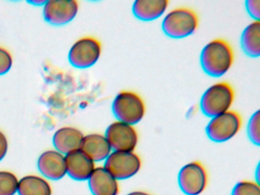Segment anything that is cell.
I'll return each instance as SVG.
<instances>
[{
    "mask_svg": "<svg viewBox=\"0 0 260 195\" xmlns=\"http://www.w3.org/2000/svg\"><path fill=\"white\" fill-rule=\"evenodd\" d=\"M234 60V50L225 40H212L201 52V67L203 71L211 77L224 76L231 70Z\"/></svg>",
    "mask_w": 260,
    "mask_h": 195,
    "instance_id": "1",
    "label": "cell"
},
{
    "mask_svg": "<svg viewBox=\"0 0 260 195\" xmlns=\"http://www.w3.org/2000/svg\"><path fill=\"white\" fill-rule=\"evenodd\" d=\"M199 24V16L194 10L179 7L166 14L162 21V30L169 38L182 39L193 35Z\"/></svg>",
    "mask_w": 260,
    "mask_h": 195,
    "instance_id": "2",
    "label": "cell"
},
{
    "mask_svg": "<svg viewBox=\"0 0 260 195\" xmlns=\"http://www.w3.org/2000/svg\"><path fill=\"white\" fill-rule=\"evenodd\" d=\"M234 97V88L228 82L213 84L205 90L201 98V111L210 118L223 114L231 110Z\"/></svg>",
    "mask_w": 260,
    "mask_h": 195,
    "instance_id": "3",
    "label": "cell"
},
{
    "mask_svg": "<svg viewBox=\"0 0 260 195\" xmlns=\"http://www.w3.org/2000/svg\"><path fill=\"white\" fill-rule=\"evenodd\" d=\"M112 110L118 121L135 126L145 116L146 105L137 93L121 91L114 99Z\"/></svg>",
    "mask_w": 260,
    "mask_h": 195,
    "instance_id": "4",
    "label": "cell"
},
{
    "mask_svg": "<svg viewBox=\"0 0 260 195\" xmlns=\"http://www.w3.org/2000/svg\"><path fill=\"white\" fill-rule=\"evenodd\" d=\"M243 120L237 111H230L211 117L205 132L211 141L224 143L234 138L241 129Z\"/></svg>",
    "mask_w": 260,
    "mask_h": 195,
    "instance_id": "5",
    "label": "cell"
},
{
    "mask_svg": "<svg viewBox=\"0 0 260 195\" xmlns=\"http://www.w3.org/2000/svg\"><path fill=\"white\" fill-rule=\"evenodd\" d=\"M142 166L141 157L135 152L112 151L104 161L103 168L118 181L133 178Z\"/></svg>",
    "mask_w": 260,
    "mask_h": 195,
    "instance_id": "6",
    "label": "cell"
},
{
    "mask_svg": "<svg viewBox=\"0 0 260 195\" xmlns=\"http://www.w3.org/2000/svg\"><path fill=\"white\" fill-rule=\"evenodd\" d=\"M101 55V43L92 37H84L73 44L68 59L75 68L87 69L95 65Z\"/></svg>",
    "mask_w": 260,
    "mask_h": 195,
    "instance_id": "7",
    "label": "cell"
},
{
    "mask_svg": "<svg viewBox=\"0 0 260 195\" xmlns=\"http://www.w3.org/2000/svg\"><path fill=\"white\" fill-rule=\"evenodd\" d=\"M208 172L200 161L182 166L178 174L179 188L185 195H200L208 185Z\"/></svg>",
    "mask_w": 260,
    "mask_h": 195,
    "instance_id": "8",
    "label": "cell"
},
{
    "mask_svg": "<svg viewBox=\"0 0 260 195\" xmlns=\"http://www.w3.org/2000/svg\"><path fill=\"white\" fill-rule=\"evenodd\" d=\"M104 135L112 151L135 152L139 140L135 126L118 120L108 126Z\"/></svg>",
    "mask_w": 260,
    "mask_h": 195,
    "instance_id": "9",
    "label": "cell"
},
{
    "mask_svg": "<svg viewBox=\"0 0 260 195\" xmlns=\"http://www.w3.org/2000/svg\"><path fill=\"white\" fill-rule=\"evenodd\" d=\"M79 4L75 0H49L43 6L45 21L54 26H61L72 21L77 16Z\"/></svg>",
    "mask_w": 260,
    "mask_h": 195,
    "instance_id": "10",
    "label": "cell"
},
{
    "mask_svg": "<svg viewBox=\"0 0 260 195\" xmlns=\"http://www.w3.org/2000/svg\"><path fill=\"white\" fill-rule=\"evenodd\" d=\"M38 169L48 179H61L67 175L65 155L57 150H47L38 158Z\"/></svg>",
    "mask_w": 260,
    "mask_h": 195,
    "instance_id": "11",
    "label": "cell"
},
{
    "mask_svg": "<svg viewBox=\"0 0 260 195\" xmlns=\"http://www.w3.org/2000/svg\"><path fill=\"white\" fill-rule=\"evenodd\" d=\"M67 174L76 181H88L95 170V162L80 149L65 155Z\"/></svg>",
    "mask_w": 260,
    "mask_h": 195,
    "instance_id": "12",
    "label": "cell"
},
{
    "mask_svg": "<svg viewBox=\"0 0 260 195\" xmlns=\"http://www.w3.org/2000/svg\"><path fill=\"white\" fill-rule=\"evenodd\" d=\"M88 183L93 195H118L120 192L118 180L103 167L95 168L88 179Z\"/></svg>",
    "mask_w": 260,
    "mask_h": 195,
    "instance_id": "13",
    "label": "cell"
},
{
    "mask_svg": "<svg viewBox=\"0 0 260 195\" xmlns=\"http://www.w3.org/2000/svg\"><path fill=\"white\" fill-rule=\"evenodd\" d=\"M83 137V133L77 128L63 126L54 133L53 144L55 150L65 155L80 149Z\"/></svg>",
    "mask_w": 260,
    "mask_h": 195,
    "instance_id": "14",
    "label": "cell"
},
{
    "mask_svg": "<svg viewBox=\"0 0 260 195\" xmlns=\"http://www.w3.org/2000/svg\"><path fill=\"white\" fill-rule=\"evenodd\" d=\"M80 149L95 163L105 161L112 152L107 139L105 135L100 134L84 136Z\"/></svg>",
    "mask_w": 260,
    "mask_h": 195,
    "instance_id": "15",
    "label": "cell"
},
{
    "mask_svg": "<svg viewBox=\"0 0 260 195\" xmlns=\"http://www.w3.org/2000/svg\"><path fill=\"white\" fill-rule=\"evenodd\" d=\"M169 3L168 0H136L132 5V13L141 21H154L165 14Z\"/></svg>",
    "mask_w": 260,
    "mask_h": 195,
    "instance_id": "16",
    "label": "cell"
},
{
    "mask_svg": "<svg viewBox=\"0 0 260 195\" xmlns=\"http://www.w3.org/2000/svg\"><path fill=\"white\" fill-rule=\"evenodd\" d=\"M242 50L248 56L258 57L260 55V21L249 23L240 37Z\"/></svg>",
    "mask_w": 260,
    "mask_h": 195,
    "instance_id": "17",
    "label": "cell"
},
{
    "mask_svg": "<svg viewBox=\"0 0 260 195\" xmlns=\"http://www.w3.org/2000/svg\"><path fill=\"white\" fill-rule=\"evenodd\" d=\"M19 195H51V184L45 178L38 175H26L19 181Z\"/></svg>",
    "mask_w": 260,
    "mask_h": 195,
    "instance_id": "18",
    "label": "cell"
},
{
    "mask_svg": "<svg viewBox=\"0 0 260 195\" xmlns=\"http://www.w3.org/2000/svg\"><path fill=\"white\" fill-rule=\"evenodd\" d=\"M19 179L13 172L0 171V195H15L18 191Z\"/></svg>",
    "mask_w": 260,
    "mask_h": 195,
    "instance_id": "19",
    "label": "cell"
},
{
    "mask_svg": "<svg viewBox=\"0 0 260 195\" xmlns=\"http://www.w3.org/2000/svg\"><path fill=\"white\" fill-rule=\"evenodd\" d=\"M260 120L259 111L254 112L248 122L246 132L249 140L255 146L260 144Z\"/></svg>",
    "mask_w": 260,
    "mask_h": 195,
    "instance_id": "20",
    "label": "cell"
},
{
    "mask_svg": "<svg viewBox=\"0 0 260 195\" xmlns=\"http://www.w3.org/2000/svg\"><path fill=\"white\" fill-rule=\"evenodd\" d=\"M231 195H260L259 184L257 181H239L233 188Z\"/></svg>",
    "mask_w": 260,
    "mask_h": 195,
    "instance_id": "21",
    "label": "cell"
},
{
    "mask_svg": "<svg viewBox=\"0 0 260 195\" xmlns=\"http://www.w3.org/2000/svg\"><path fill=\"white\" fill-rule=\"evenodd\" d=\"M13 63L11 53L7 49L0 47V76L8 73L13 67Z\"/></svg>",
    "mask_w": 260,
    "mask_h": 195,
    "instance_id": "22",
    "label": "cell"
},
{
    "mask_svg": "<svg viewBox=\"0 0 260 195\" xmlns=\"http://www.w3.org/2000/svg\"><path fill=\"white\" fill-rule=\"evenodd\" d=\"M246 12L254 21H259L260 0H247L245 3Z\"/></svg>",
    "mask_w": 260,
    "mask_h": 195,
    "instance_id": "23",
    "label": "cell"
},
{
    "mask_svg": "<svg viewBox=\"0 0 260 195\" xmlns=\"http://www.w3.org/2000/svg\"><path fill=\"white\" fill-rule=\"evenodd\" d=\"M9 143L7 136L0 131V161H2L8 152Z\"/></svg>",
    "mask_w": 260,
    "mask_h": 195,
    "instance_id": "24",
    "label": "cell"
},
{
    "mask_svg": "<svg viewBox=\"0 0 260 195\" xmlns=\"http://www.w3.org/2000/svg\"><path fill=\"white\" fill-rule=\"evenodd\" d=\"M46 2L45 0H31V1H28V3H31V5H34V6H44Z\"/></svg>",
    "mask_w": 260,
    "mask_h": 195,
    "instance_id": "25",
    "label": "cell"
},
{
    "mask_svg": "<svg viewBox=\"0 0 260 195\" xmlns=\"http://www.w3.org/2000/svg\"><path fill=\"white\" fill-rule=\"evenodd\" d=\"M127 195H151L147 192L143 191V190H135V191L130 192Z\"/></svg>",
    "mask_w": 260,
    "mask_h": 195,
    "instance_id": "26",
    "label": "cell"
}]
</instances>
